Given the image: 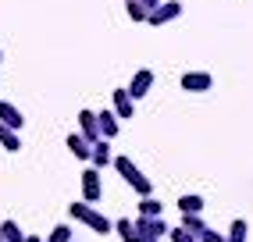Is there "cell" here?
Here are the masks:
<instances>
[{
	"label": "cell",
	"mask_w": 253,
	"mask_h": 242,
	"mask_svg": "<svg viewBox=\"0 0 253 242\" xmlns=\"http://www.w3.org/2000/svg\"><path fill=\"white\" fill-rule=\"evenodd\" d=\"M0 242H4V239H0Z\"/></svg>",
	"instance_id": "obj_28"
},
{
	"label": "cell",
	"mask_w": 253,
	"mask_h": 242,
	"mask_svg": "<svg viewBox=\"0 0 253 242\" xmlns=\"http://www.w3.org/2000/svg\"><path fill=\"white\" fill-rule=\"evenodd\" d=\"M0 125H7V128H22V125H25V118H22V111L14 107V103L0 100Z\"/></svg>",
	"instance_id": "obj_8"
},
{
	"label": "cell",
	"mask_w": 253,
	"mask_h": 242,
	"mask_svg": "<svg viewBox=\"0 0 253 242\" xmlns=\"http://www.w3.org/2000/svg\"><path fill=\"white\" fill-rule=\"evenodd\" d=\"M143 4H146V7H157V4H161V0H143Z\"/></svg>",
	"instance_id": "obj_26"
},
{
	"label": "cell",
	"mask_w": 253,
	"mask_h": 242,
	"mask_svg": "<svg viewBox=\"0 0 253 242\" xmlns=\"http://www.w3.org/2000/svg\"><path fill=\"white\" fill-rule=\"evenodd\" d=\"M125 4H128V18L132 22H146V4H143V0H125Z\"/></svg>",
	"instance_id": "obj_19"
},
{
	"label": "cell",
	"mask_w": 253,
	"mask_h": 242,
	"mask_svg": "<svg viewBox=\"0 0 253 242\" xmlns=\"http://www.w3.org/2000/svg\"><path fill=\"white\" fill-rule=\"evenodd\" d=\"M114 114L118 118H132V111H136V107H132V96H128V89H114Z\"/></svg>",
	"instance_id": "obj_13"
},
{
	"label": "cell",
	"mask_w": 253,
	"mask_h": 242,
	"mask_svg": "<svg viewBox=\"0 0 253 242\" xmlns=\"http://www.w3.org/2000/svg\"><path fill=\"white\" fill-rule=\"evenodd\" d=\"M178 14H182V4L178 0H168V4H157V7L146 11V22L150 25H168V22H175Z\"/></svg>",
	"instance_id": "obj_3"
},
{
	"label": "cell",
	"mask_w": 253,
	"mask_h": 242,
	"mask_svg": "<svg viewBox=\"0 0 253 242\" xmlns=\"http://www.w3.org/2000/svg\"><path fill=\"white\" fill-rule=\"evenodd\" d=\"M104 196V182H100V167H86L82 171V200L86 203H96Z\"/></svg>",
	"instance_id": "obj_4"
},
{
	"label": "cell",
	"mask_w": 253,
	"mask_h": 242,
	"mask_svg": "<svg viewBox=\"0 0 253 242\" xmlns=\"http://www.w3.org/2000/svg\"><path fill=\"white\" fill-rule=\"evenodd\" d=\"M196 239H200V242H225V235H221V232H214V228H204Z\"/></svg>",
	"instance_id": "obj_24"
},
{
	"label": "cell",
	"mask_w": 253,
	"mask_h": 242,
	"mask_svg": "<svg viewBox=\"0 0 253 242\" xmlns=\"http://www.w3.org/2000/svg\"><path fill=\"white\" fill-rule=\"evenodd\" d=\"M178 210H182V214H200V210H204V200L189 193V196H182V200H178Z\"/></svg>",
	"instance_id": "obj_17"
},
{
	"label": "cell",
	"mask_w": 253,
	"mask_h": 242,
	"mask_svg": "<svg viewBox=\"0 0 253 242\" xmlns=\"http://www.w3.org/2000/svg\"><path fill=\"white\" fill-rule=\"evenodd\" d=\"M0 239H4V242H22L25 232L18 228V221H11V217H7L4 224H0Z\"/></svg>",
	"instance_id": "obj_16"
},
{
	"label": "cell",
	"mask_w": 253,
	"mask_h": 242,
	"mask_svg": "<svg viewBox=\"0 0 253 242\" xmlns=\"http://www.w3.org/2000/svg\"><path fill=\"white\" fill-rule=\"evenodd\" d=\"M68 150L75 153L79 161H89V150H93V143H89L82 132H72V135H68Z\"/></svg>",
	"instance_id": "obj_10"
},
{
	"label": "cell",
	"mask_w": 253,
	"mask_h": 242,
	"mask_svg": "<svg viewBox=\"0 0 253 242\" xmlns=\"http://www.w3.org/2000/svg\"><path fill=\"white\" fill-rule=\"evenodd\" d=\"M22 242H43V239H36V235H25V239H22Z\"/></svg>",
	"instance_id": "obj_25"
},
{
	"label": "cell",
	"mask_w": 253,
	"mask_h": 242,
	"mask_svg": "<svg viewBox=\"0 0 253 242\" xmlns=\"http://www.w3.org/2000/svg\"><path fill=\"white\" fill-rule=\"evenodd\" d=\"M68 214H72L75 221H82L86 228H93L96 235H107V232H111V221H107L104 214H96L86 200H82V203H72V206H68Z\"/></svg>",
	"instance_id": "obj_2"
},
{
	"label": "cell",
	"mask_w": 253,
	"mask_h": 242,
	"mask_svg": "<svg viewBox=\"0 0 253 242\" xmlns=\"http://www.w3.org/2000/svg\"><path fill=\"white\" fill-rule=\"evenodd\" d=\"M182 228H189V232H204L207 228V224H204V217H200V214H182Z\"/></svg>",
	"instance_id": "obj_20"
},
{
	"label": "cell",
	"mask_w": 253,
	"mask_h": 242,
	"mask_svg": "<svg viewBox=\"0 0 253 242\" xmlns=\"http://www.w3.org/2000/svg\"><path fill=\"white\" fill-rule=\"evenodd\" d=\"M96 125H100V135H104V139H114V135H118V114L114 111H100Z\"/></svg>",
	"instance_id": "obj_11"
},
{
	"label": "cell",
	"mask_w": 253,
	"mask_h": 242,
	"mask_svg": "<svg viewBox=\"0 0 253 242\" xmlns=\"http://www.w3.org/2000/svg\"><path fill=\"white\" fill-rule=\"evenodd\" d=\"M139 214H143V217H157V214H161V203L154 200V193H150V196H139Z\"/></svg>",
	"instance_id": "obj_18"
},
{
	"label": "cell",
	"mask_w": 253,
	"mask_h": 242,
	"mask_svg": "<svg viewBox=\"0 0 253 242\" xmlns=\"http://www.w3.org/2000/svg\"><path fill=\"white\" fill-rule=\"evenodd\" d=\"M136 224V232H139V239H161V235H168V224H164V217L157 214V217H136L132 221Z\"/></svg>",
	"instance_id": "obj_5"
},
{
	"label": "cell",
	"mask_w": 253,
	"mask_h": 242,
	"mask_svg": "<svg viewBox=\"0 0 253 242\" xmlns=\"http://www.w3.org/2000/svg\"><path fill=\"white\" fill-rule=\"evenodd\" d=\"M43 242H72V228H68V224H57V228L50 232Z\"/></svg>",
	"instance_id": "obj_22"
},
{
	"label": "cell",
	"mask_w": 253,
	"mask_h": 242,
	"mask_svg": "<svg viewBox=\"0 0 253 242\" xmlns=\"http://www.w3.org/2000/svg\"><path fill=\"white\" fill-rule=\"evenodd\" d=\"M111 139H96L93 143V150H89V161H93V167H107L111 164V146H107Z\"/></svg>",
	"instance_id": "obj_12"
},
{
	"label": "cell",
	"mask_w": 253,
	"mask_h": 242,
	"mask_svg": "<svg viewBox=\"0 0 253 242\" xmlns=\"http://www.w3.org/2000/svg\"><path fill=\"white\" fill-rule=\"evenodd\" d=\"M111 164H114V171H118V175H122V178H125V182H128L132 189H136L139 196H150V193H154V185H150V178H146L143 171H139L136 164L128 161V157H114Z\"/></svg>",
	"instance_id": "obj_1"
},
{
	"label": "cell",
	"mask_w": 253,
	"mask_h": 242,
	"mask_svg": "<svg viewBox=\"0 0 253 242\" xmlns=\"http://www.w3.org/2000/svg\"><path fill=\"white\" fill-rule=\"evenodd\" d=\"M114 232L122 235V242H143V239H139V232H136V224H132L128 217H122V221H114Z\"/></svg>",
	"instance_id": "obj_15"
},
{
	"label": "cell",
	"mask_w": 253,
	"mask_h": 242,
	"mask_svg": "<svg viewBox=\"0 0 253 242\" xmlns=\"http://www.w3.org/2000/svg\"><path fill=\"white\" fill-rule=\"evenodd\" d=\"M225 242H246V221H232L228 228V239Z\"/></svg>",
	"instance_id": "obj_23"
},
{
	"label": "cell",
	"mask_w": 253,
	"mask_h": 242,
	"mask_svg": "<svg viewBox=\"0 0 253 242\" xmlns=\"http://www.w3.org/2000/svg\"><path fill=\"white\" fill-rule=\"evenodd\" d=\"M79 128H82V135H86L89 143L104 139V135H100V125H96V114H93V111H82V114H79Z\"/></svg>",
	"instance_id": "obj_9"
},
{
	"label": "cell",
	"mask_w": 253,
	"mask_h": 242,
	"mask_svg": "<svg viewBox=\"0 0 253 242\" xmlns=\"http://www.w3.org/2000/svg\"><path fill=\"white\" fill-rule=\"evenodd\" d=\"M168 239L171 242H200L196 232H189V228H168Z\"/></svg>",
	"instance_id": "obj_21"
},
{
	"label": "cell",
	"mask_w": 253,
	"mask_h": 242,
	"mask_svg": "<svg viewBox=\"0 0 253 242\" xmlns=\"http://www.w3.org/2000/svg\"><path fill=\"white\" fill-rule=\"evenodd\" d=\"M211 85H214V79H211L207 72H185V75H182V89H185V93H207Z\"/></svg>",
	"instance_id": "obj_6"
},
{
	"label": "cell",
	"mask_w": 253,
	"mask_h": 242,
	"mask_svg": "<svg viewBox=\"0 0 253 242\" xmlns=\"http://www.w3.org/2000/svg\"><path fill=\"white\" fill-rule=\"evenodd\" d=\"M150 85H154V72H150V68H143V72L132 75V82H128V96H132V100L146 96V93H150Z\"/></svg>",
	"instance_id": "obj_7"
},
{
	"label": "cell",
	"mask_w": 253,
	"mask_h": 242,
	"mask_svg": "<svg viewBox=\"0 0 253 242\" xmlns=\"http://www.w3.org/2000/svg\"><path fill=\"white\" fill-rule=\"evenodd\" d=\"M143 242H161V239H143Z\"/></svg>",
	"instance_id": "obj_27"
},
{
	"label": "cell",
	"mask_w": 253,
	"mask_h": 242,
	"mask_svg": "<svg viewBox=\"0 0 253 242\" xmlns=\"http://www.w3.org/2000/svg\"><path fill=\"white\" fill-rule=\"evenodd\" d=\"M0 146H4V150H11V153H18V150H22L18 128H7V125H0Z\"/></svg>",
	"instance_id": "obj_14"
}]
</instances>
